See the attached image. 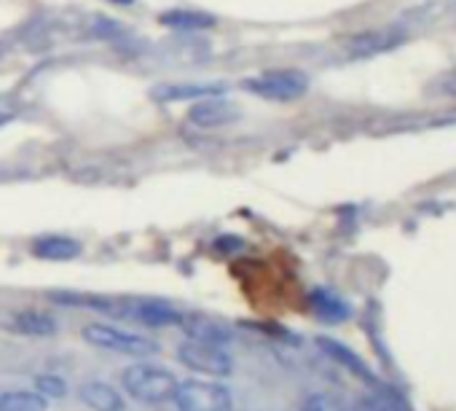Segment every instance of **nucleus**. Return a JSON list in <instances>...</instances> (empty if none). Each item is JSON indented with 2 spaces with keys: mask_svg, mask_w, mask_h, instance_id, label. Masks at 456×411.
<instances>
[{
  "mask_svg": "<svg viewBox=\"0 0 456 411\" xmlns=\"http://www.w3.org/2000/svg\"><path fill=\"white\" fill-rule=\"evenodd\" d=\"M113 315L126 317V320L145 325V328L180 325V320H183V312H177L175 307H169L167 301H159V299H132V301L116 304Z\"/></svg>",
  "mask_w": 456,
  "mask_h": 411,
  "instance_id": "obj_6",
  "label": "nucleus"
},
{
  "mask_svg": "<svg viewBox=\"0 0 456 411\" xmlns=\"http://www.w3.org/2000/svg\"><path fill=\"white\" fill-rule=\"evenodd\" d=\"M159 22L169 30H183V33H193V30H207L215 25L212 14L204 12H193V9H169L159 17Z\"/></svg>",
  "mask_w": 456,
  "mask_h": 411,
  "instance_id": "obj_13",
  "label": "nucleus"
},
{
  "mask_svg": "<svg viewBox=\"0 0 456 411\" xmlns=\"http://www.w3.org/2000/svg\"><path fill=\"white\" fill-rule=\"evenodd\" d=\"M298 411H349L344 400H338L336 395H328V392H312Z\"/></svg>",
  "mask_w": 456,
  "mask_h": 411,
  "instance_id": "obj_20",
  "label": "nucleus"
},
{
  "mask_svg": "<svg viewBox=\"0 0 456 411\" xmlns=\"http://www.w3.org/2000/svg\"><path fill=\"white\" fill-rule=\"evenodd\" d=\"M6 328L20 333V336H33V339H46L57 333V320L49 312L41 309H17L6 317Z\"/></svg>",
  "mask_w": 456,
  "mask_h": 411,
  "instance_id": "obj_8",
  "label": "nucleus"
},
{
  "mask_svg": "<svg viewBox=\"0 0 456 411\" xmlns=\"http://www.w3.org/2000/svg\"><path fill=\"white\" fill-rule=\"evenodd\" d=\"M9 121H12V116H9V113H0V127L9 124Z\"/></svg>",
  "mask_w": 456,
  "mask_h": 411,
  "instance_id": "obj_24",
  "label": "nucleus"
},
{
  "mask_svg": "<svg viewBox=\"0 0 456 411\" xmlns=\"http://www.w3.org/2000/svg\"><path fill=\"white\" fill-rule=\"evenodd\" d=\"M84 339L92 347L110 349V352H118V355H132V358H148V355L159 352V344L153 339H148L142 333L116 328V325H108V323H89L84 328Z\"/></svg>",
  "mask_w": 456,
  "mask_h": 411,
  "instance_id": "obj_4",
  "label": "nucleus"
},
{
  "mask_svg": "<svg viewBox=\"0 0 456 411\" xmlns=\"http://www.w3.org/2000/svg\"><path fill=\"white\" fill-rule=\"evenodd\" d=\"M403 41H405L403 28H376V30H365V33L354 36L346 44V54L349 57H376V54H384V52L400 46Z\"/></svg>",
  "mask_w": 456,
  "mask_h": 411,
  "instance_id": "obj_7",
  "label": "nucleus"
},
{
  "mask_svg": "<svg viewBox=\"0 0 456 411\" xmlns=\"http://www.w3.org/2000/svg\"><path fill=\"white\" fill-rule=\"evenodd\" d=\"M429 92L437 95V97H451V100H456V70H448V73H443L440 78H435V81L429 84Z\"/></svg>",
  "mask_w": 456,
  "mask_h": 411,
  "instance_id": "obj_22",
  "label": "nucleus"
},
{
  "mask_svg": "<svg viewBox=\"0 0 456 411\" xmlns=\"http://www.w3.org/2000/svg\"><path fill=\"white\" fill-rule=\"evenodd\" d=\"M317 344H320V349H325V355H330V358L338 360L341 366H346V368H352L354 374H360V376L368 379V368L362 366V360H360L352 349H346L344 344H338V341H333V339H325V336H320Z\"/></svg>",
  "mask_w": 456,
  "mask_h": 411,
  "instance_id": "obj_17",
  "label": "nucleus"
},
{
  "mask_svg": "<svg viewBox=\"0 0 456 411\" xmlns=\"http://www.w3.org/2000/svg\"><path fill=\"white\" fill-rule=\"evenodd\" d=\"M183 331H185V339H196V341H212V344H228L234 339L232 328L207 317V315H183L180 320Z\"/></svg>",
  "mask_w": 456,
  "mask_h": 411,
  "instance_id": "obj_10",
  "label": "nucleus"
},
{
  "mask_svg": "<svg viewBox=\"0 0 456 411\" xmlns=\"http://www.w3.org/2000/svg\"><path fill=\"white\" fill-rule=\"evenodd\" d=\"M36 390L46 400H62L68 395V382L60 374H38L36 376Z\"/></svg>",
  "mask_w": 456,
  "mask_h": 411,
  "instance_id": "obj_19",
  "label": "nucleus"
},
{
  "mask_svg": "<svg viewBox=\"0 0 456 411\" xmlns=\"http://www.w3.org/2000/svg\"><path fill=\"white\" fill-rule=\"evenodd\" d=\"M309 301H312L314 315H317L320 320H325V323H341V320L349 317V304H346L344 299H338V296H336L333 291H328V288L312 291Z\"/></svg>",
  "mask_w": 456,
  "mask_h": 411,
  "instance_id": "obj_14",
  "label": "nucleus"
},
{
  "mask_svg": "<svg viewBox=\"0 0 456 411\" xmlns=\"http://www.w3.org/2000/svg\"><path fill=\"white\" fill-rule=\"evenodd\" d=\"M362 411H405L392 395L387 392H373L362 400Z\"/></svg>",
  "mask_w": 456,
  "mask_h": 411,
  "instance_id": "obj_21",
  "label": "nucleus"
},
{
  "mask_svg": "<svg viewBox=\"0 0 456 411\" xmlns=\"http://www.w3.org/2000/svg\"><path fill=\"white\" fill-rule=\"evenodd\" d=\"M46 400L38 390H4L0 392V411H46Z\"/></svg>",
  "mask_w": 456,
  "mask_h": 411,
  "instance_id": "obj_15",
  "label": "nucleus"
},
{
  "mask_svg": "<svg viewBox=\"0 0 456 411\" xmlns=\"http://www.w3.org/2000/svg\"><path fill=\"white\" fill-rule=\"evenodd\" d=\"M220 86H196V84H175V86H159L153 89L156 100H201V97H212L220 95Z\"/></svg>",
  "mask_w": 456,
  "mask_h": 411,
  "instance_id": "obj_16",
  "label": "nucleus"
},
{
  "mask_svg": "<svg viewBox=\"0 0 456 411\" xmlns=\"http://www.w3.org/2000/svg\"><path fill=\"white\" fill-rule=\"evenodd\" d=\"M78 400L92 411H126L124 395L108 382H84L78 387Z\"/></svg>",
  "mask_w": 456,
  "mask_h": 411,
  "instance_id": "obj_9",
  "label": "nucleus"
},
{
  "mask_svg": "<svg viewBox=\"0 0 456 411\" xmlns=\"http://www.w3.org/2000/svg\"><path fill=\"white\" fill-rule=\"evenodd\" d=\"M52 301L68 304V307H89L97 312H116V301L102 299V296H86V293H49Z\"/></svg>",
  "mask_w": 456,
  "mask_h": 411,
  "instance_id": "obj_18",
  "label": "nucleus"
},
{
  "mask_svg": "<svg viewBox=\"0 0 456 411\" xmlns=\"http://www.w3.org/2000/svg\"><path fill=\"white\" fill-rule=\"evenodd\" d=\"M177 384L180 382L169 368H164L159 363H148V360L132 363V366H126L121 371L124 392L132 395L140 403H148V406H159V403L172 400Z\"/></svg>",
  "mask_w": 456,
  "mask_h": 411,
  "instance_id": "obj_1",
  "label": "nucleus"
},
{
  "mask_svg": "<svg viewBox=\"0 0 456 411\" xmlns=\"http://www.w3.org/2000/svg\"><path fill=\"white\" fill-rule=\"evenodd\" d=\"M108 4H118V6H129V4H134V0H108Z\"/></svg>",
  "mask_w": 456,
  "mask_h": 411,
  "instance_id": "obj_23",
  "label": "nucleus"
},
{
  "mask_svg": "<svg viewBox=\"0 0 456 411\" xmlns=\"http://www.w3.org/2000/svg\"><path fill=\"white\" fill-rule=\"evenodd\" d=\"M242 86L256 97L290 103V100H298L306 95L309 78L301 70H269V73H261L256 78H248Z\"/></svg>",
  "mask_w": 456,
  "mask_h": 411,
  "instance_id": "obj_5",
  "label": "nucleus"
},
{
  "mask_svg": "<svg viewBox=\"0 0 456 411\" xmlns=\"http://www.w3.org/2000/svg\"><path fill=\"white\" fill-rule=\"evenodd\" d=\"M177 411H234L232 390L209 379H185L172 395Z\"/></svg>",
  "mask_w": 456,
  "mask_h": 411,
  "instance_id": "obj_2",
  "label": "nucleus"
},
{
  "mask_svg": "<svg viewBox=\"0 0 456 411\" xmlns=\"http://www.w3.org/2000/svg\"><path fill=\"white\" fill-rule=\"evenodd\" d=\"M188 119L196 124V127H223V124H232L237 119V108L225 100H217V97H201L191 111H188Z\"/></svg>",
  "mask_w": 456,
  "mask_h": 411,
  "instance_id": "obj_11",
  "label": "nucleus"
},
{
  "mask_svg": "<svg viewBox=\"0 0 456 411\" xmlns=\"http://www.w3.org/2000/svg\"><path fill=\"white\" fill-rule=\"evenodd\" d=\"M177 360L193 371V374H204L212 379H225L234 371V358L225 352L223 344H212V341H196V339H183L177 347Z\"/></svg>",
  "mask_w": 456,
  "mask_h": 411,
  "instance_id": "obj_3",
  "label": "nucleus"
},
{
  "mask_svg": "<svg viewBox=\"0 0 456 411\" xmlns=\"http://www.w3.org/2000/svg\"><path fill=\"white\" fill-rule=\"evenodd\" d=\"M33 253H36V259H44V261H73L81 253V245L70 237L52 234V237L36 240Z\"/></svg>",
  "mask_w": 456,
  "mask_h": 411,
  "instance_id": "obj_12",
  "label": "nucleus"
}]
</instances>
